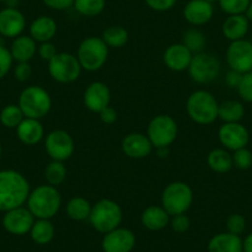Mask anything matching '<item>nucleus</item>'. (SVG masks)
I'll use <instances>...</instances> for the list:
<instances>
[{
  "label": "nucleus",
  "instance_id": "36",
  "mask_svg": "<svg viewBox=\"0 0 252 252\" xmlns=\"http://www.w3.org/2000/svg\"><path fill=\"white\" fill-rule=\"evenodd\" d=\"M219 6L227 15H240L246 14L251 0H218Z\"/></svg>",
  "mask_w": 252,
  "mask_h": 252
},
{
  "label": "nucleus",
  "instance_id": "52",
  "mask_svg": "<svg viewBox=\"0 0 252 252\" xmlns=\"http://www.w3.org/2000/svg\"><path fill=\"white\" fill-rule=\"evenodd\" d=\"M0 157H1V145H0Z\"/></svg>",
  "mask_w": 252,
  "mask_h": 252
},
{
  "label": "nucleus",
  "instance_id": "2",
  "mask_svg": "<svg viewBox=\"0 0 252 252\" xmlns=\"http://www.w3.org/2000/svg\"><path fill=\"white\" fill-rule=\"evenodd\" d=\"M26 204L35 219H52L60 212L62 197L57 187L42 184L31 190Z\"/></svg>",
  "mask_w": 252,
  "mask_h": 252
},
{
  "label": "nucleus",
  "instance_id": "39",
  "mask_svg": "<svg viewBox=\"0 0 252 252\" xmlns=\"http://www.w3.org/2000/svg\"><path fill=\"white\" fill-rule=\"evenodd\" d=\"M236 89L242 100L252 103V71L242 74L241 82Z\"/></svg>",
  "mask_w": 252,
  "mask_h": 252
},
{
  "label": "nucleus",
  "instance_id": "14",
  "mask_svg": "<svg viewBox=\"0 0 252 252\" xmlns=\"http://www.w3.org/2000/svg\"><path fill=\"white\" fill-rule=\"evenodd\" d=\"M220 144L230 151L244 149L250 141L249 130L241 123H224L218 131Z\"/></svg>",
  "mask_w": 252,
  "mask_h": 252
},
{
  "label": "nucleus",
  "instance_id": "30",
  "mask_svg": "<svg viewBox=\"0 0 252 252\" xmlns=\"http://www.w3.org/2000/svg\"><path fill=\"white\" fill-rule=\"evenodd\" d=\"M92 204L83 197H73L67 202L66 213L69 219L74 221H84L89 219Z\"/></svg>",
  "mask_w": 252,
  "mask_h": 252
},
{
  "label": "nucleus",
  "instance_id": "22",
  "mask_svg": "<svg viewBox=\"0 0 252 252\" xmlns=\"http://www.w3.org/2000/svg\"><path fill=\"white\" fill-rule=\"evenodd\" d=\"M250 29V20L245 14L240 15H227L222 23L221 31L225 38L232 42V41L242 40L247 35Z\"/></svg>",
  "mask_w": 252,
  "mask_h": 252
},
{
  "label": "nucleus",
  "instance_id": "51",
  "mask_svg": "<svg viewBox=\"0 0 252 252\" xmlns=\"http://www.w3.org/2000/svg\"><path fill=\"white\" fill-rule=\"evenodd\" d=\"M207 1H209V3H214V1H217V0H207Z\"/></svg>",
  "mask_w": 252,
  "mask_h": 252
},
{
  "label": "nucleus",
  "instance_id": "35",
  "mask_svg": "<svg viewBox=\"0 0 252 252\" xmlns=\"http://www.w3.org/2000/svg\"><path fill=\"white\" fill-rule=\"evenodd\" d=\"M24 119H25V116H24L20 106L15 105V104L6 105L3 110L0 111V123L8 129H16Z\"/></svg>",
  "mask_w": 252,
  "mask_h": 252
},
{
  "label": "nucleus",
  "instance_id": "25",
  "mask_svg": "<svg viewBox=\"0 0 252 252\" xmlns=\"http://www.w3.org/2000/svg\"><path fill=\"white\" fill-rule=\"evenodd\" d=\"M208 252H244L241 236L227 231L214 235L208 242Z\"/></svg>",
  "mask_w": 252,
  "mask_h": 252
},
{
  "label": "nucleus",
  "instance_id": "16",
  "mask_svg": "<svg viewBox=\"0 0 252 252\" xmlns=\"http://www.w3.org/2000/svg\"><path fill=\"white\" fill-rule=\"evenodd\" d=\"M111 100V93L109 87L103 82H93L86 88L83 94V103L92 113H100L109 106Z\"/></svg>",
  "mask_w": 252,
  "mask_h": 252
},
{
  "label": "nucleus",
  "instance_id": "43",
  "mask_svg": "<svg viewBox=\"0 0 252 252\" xmlns=\"http://www.w3.org/2000/svg\"><path fill=\"white\" fill-rule=\"evenodd\" d=\"M37 53L41 57V60L46 61V62H50L58 52L56 46L50 41V42L40 43V46L37 47Z\"/></svg>",
  "mask_w": 252,
  "mask_h": 252
},
{
  "label": "nucleus",
  "instance_id": "12",
  "mask_svg": "<svg viewBox=\"0 0 252 252\" xmlns=\"http://www.w3.org/2000/svg\"><path fill=\"white\" fill-rule=\"evenodd\" d=\"M45 150L53 161L64 162L74 152V140L64 130H53L45 139Z\"/></svg>",
  "mask_w": 252,
  "mask_h": 252
},
{
  "label": "nucleus",
  "instance_id": "46",
  "mask_svg": "<svg viewBox=\"0 0 252 252\" xmlns=\"http://www.w3.org/2000/svg\"><path fill=\"white\" fill-rule=\"evenodd\" d=\"M99 118H100V120L103 121L104 124L111 125V124H114L118 120V113H116L115 109L111 108V106L109 105L99 113Z\"/></svg>",
  "mask_w": 252,
  "mask_h": 252
},
{
  "label": "nucleus",
  "instance_id": "44",
  "mask_svg": "<svg viewBox=\"0 0 252 252\" xmlns=\"http://www.w3.org/2000/svg\"><path fill=\"white\" fill-rule=\"evenodd\" d=\"M145 3L155 11H167L176 5L177 0H145Z\"/></svg>",
  "mask_w": 252,
  "mask_h": 252
},
{
  "label": "nucleus",
  "instance_id": "29",
  "mask_svg": "<svg viewBox=\"0 0 252 252\" xmlns=\"http://www.w3.org/2000/svg\"><path fill=\"white\" fill-rule=\"evenodd\" d=\"M245 116L244 104L237 100H226L219 104L218 119L222 123H240Z\"/></svg>",
  "mask_w": 252,
  "mask_h": 252
},
{
  "label": "nucleus",
  "instance_id": "33",
  "mask_svg": "<svg viewBox=\"0 0 252 252\" xmlns=\"http://www.w3.org/2000/svg\"><path fill=\"white\" fill-rule=\"evenodd\" d=\"M46 182L47 184L53 187H57L64 182L67 177V168L64 163L61 161H51L50 163L46 166L45 172H43Z\"/></svg>",
  "mask_w": 252,
  "mask_h": 252
},
{
  "label": "nucleus",
  "instance_id": "17",
  "mask_svg": "<svg viewBox=\"0 0 252 252\" xmlns=\"http://www.w3.org/2000/svg\"><path fill=\"white\" fill-rule=\"evenodd\" d=\"M26 28L24 14L16 8H5L0 11V35L15 38L23 33Z\"/></svg>",
  "mask_w": 252,
  "mask_h": 252
},
{
  "label": "nucleus",
  "instance_id": "41",
  "mask_svg": "<svg viewBox=\"0 0 252 252\" xmlns=\"http://www.w3.org/2000/svg\"><path fill=\"white\" fill-rule=\"evenodd\" d=\"M13 61L10 50H8L4 46H0V79H3L9 73Z\"/></svg>",
  "mask_w": 252,
  "mask_h": 252
},
{
  "label": "nucleus",
  "instance_id": "15",
  "mask_svg": "<svg viewBox=\"0 0 252 252\" xmlns=\"http://www.w3.org/2000/svg\"><path fill=\"white\" fill-rule=\"evenodd\" d=\"M35 217L25 207H19L5 212L3 217V226L9 234L23 236L30 232Z\"/></svg>",
  "mask_w": 252,
  "mask_h": 252
},
{
  "label": "nucleus",
  "instance_id": "21",
  "mask_svg": "<svg viewBox=\"0 0 252 252\" xmlns=\"http://www.w3.org/2000/svg\"><path fill=\"white\" fill-rule=\"evenodd\" d=\"M16 135L23 144L33 146L43 139L45 129L41 121L37 119L25 118L16 127Z\"/></svg>",
  "mask_w": 252,
  "mask_h": 252
},
{
  "label": "nucleus",
  "instance_id": "47",
  "mask_svg": "<svg viewBox=\"0 0 252 252\" xmlns=\"http://www.w3.org/2000/svg\"><path fill=\"white\" fill-rule=\"evenodd\" d=\"M241 78H242L241 73L230 69V71L227 72L226 77H225V83H226L230 88H237L240 84V82H241Z\"/></svg>",
  "mask_w": 252,
  "mask_h": 252
},
{
  "label": "nucleus",
  "instance_id": "9",
  "mask_svg": "<svg viewBox=\"0 0 252 252\" xmlns=\"http://www.w3.org/2000/svg\"><path fill=\"white\" fill-rule=\"evenodd\" d=\"M146 135L155 149L169 147L176 141L178 135V125L172 116L167 114H159L149 123Z\"/></svg>",
  "mask_w": 252,
  "mask_h": 252
},
{
  "label": "nucleus",
  "instance_id": "8",
  "mask_svg": "<svg viewBox=\"0 0 252 252\" xmlns=\"http://www.w3.org/2000/svg\"><path fill=\"white\" fill-rule=\"evenodd\" d=\"M82 71L83 69L77 56L68 52H58L48 62V73L58 83H73L79 78Z\"/></svg>",
  "mask_w": 252,
  "mask_h": 252
},
{
  "label": "nucleus",
  "instance_id": "7",
  "mask_svg": "<svg viewBox=\"0 0 252 252\" xmlns=\"http://www.w3.org/2000/svg\"><path fill=\"white\" fill-rule=\"evenodd\" d=\"M109 47L101 37L89 36L79 43L77 58L82 69L88 72H96L104 67L108 61Z\"/></svg>",
  "mask_w": 252,
  "mask_h": 252
},
{
  "label": "nucleus",
  "instance_id": "42",
  "mask_svg": "<svg viewBox=\"0 0 252 252\" xmlns=\"http://www.w3.org/2000/svg\"><path fill=\"white\" fill-rule=\"evenodd\" d=\"M14 76H15L16 81L19 82H26L28 79H30V77L32 76V68H31L30 63H18L14 68Z\"/></svg>",
  "mask_w": 252,
  "mask_h": 252
},
{
  "label": "nucleus",
  "instance_id": "20",
  "mask_svg": "<svg viewBox=\"0 0 252 252\" xmlns=\"http://www.w3.org/2000/svg\"><path fill=\"white\" fill-rule=\"evenodd\" d=\"M193 56L194 55L182 42L173 43L164 51L163 62L167 68L173 72L188 71Z\"/></svg>",
  "mask_w": 252,
  "mask_h": 252
},
{
  "label": "nucleus",
  "instance_id": "1",
  "mask_svg": "<svg viewBox=\"0 0 252 252\" xmlns=\"http://www.w3.org/2000/svg\"><path fill=\"white\" fill-rule=\"evenodd\" d=\"M30 183L14 169L0 171V212L24 207L30 195Z\"/></svg>",
  "mask_w": 252,
  "mask_h": 252
},
{
  "label": "nucleus",
  "instance_id": "26",
  "mask_svg": "<svg viewBox=\"0 0 252 252\" xmlns=\"http://www.w3.org/2000/svg\"><path fill=\"white\" fill-rule=\"evenodd\" d=\"M36 43L37 42L31 36L20 35L14 38L10 48L13 60L18 63L30 62L37 53V45Z\"/></svg>",
  "mask_w": 252,
  "mask_h": 252
},
{
  "label": "nucleus",
  "instance_id": "45",
  "mask_svg": "<svg viewBox=\"0 0 252 252\" xmlns=\"http://www.w3.org/2000/svg\"><path fill=\"white\" fill-rule=\"evenodd\" d=\"M47 8L52 10H66L73 6L74 0H42Z\"/></svg>",
  "mask_w": 252,
  "mask_h": 252
},
{
  "label": "nucleus",
  "instance_id": "10",
  "mask_svg": "<svg viewBox=\"0 0 252 252\" xmlns=\"http://www.w3.org/2000/svg\"><path fill=\"white\" fill-rule=\"evenodd\" d=\"M221 71L219 58L210 52H200L193 56L189 64V76L198 84H208L215 81Z\"/></svg>",
  "mask_w": 252,
  "mask_h": 252
},
{
  "label": "nucleus",
  "instance_id": "49",
  "mask_svg": "<svg viewBox=\"0 0 252 252\" xmlns=\"http://www.w3.org/2000/svg\"><path fill=\"white\" fill-rule=\"evenodd\" d=\"M156 154L161 158H166L169 155V147H158V149H156Z\"/></svg>",
  "mask_w": 252,
  "mask_h": 252
},
{
  "label": "nucleus",
  "instance_id": "48",
  "mask_svg": "<svg viewBox=\"0 0 252 252\" xmlns=\"http://www.w3.org/2000/svg\"><path fill=\"white\" fill-rule=\"evenodd\" d=\"M242 249L244 252H252V232L242 240Z\"/></svg>",
  "mask_w": 252,
  "mask_h": 252
},
{
  "label": "nucleus",
  "instance_id": "5",
  "mask_svg": "<svg viewBox=\"0 0 252 252\" xmlns=\"http://www.w3.org/2000/svg\"><path fill=\"white\" fill-rule=\"evenodd\" d=\"M18 105L25 118L41 120L51 111L52 99L50 93L42 87L30 86L21 92Z\"/></svg>",
  "mask_w": 252,
  "mask_h": 252
},
{
  "label": "nucleus",
  "instance_id": "11",
  "mask_svg": "<svg viewBox=\"0 0 252 252\" xmlns=\"http://www.w3.org/2000/svg\"><path fill=\"white\" fill-rule=\"evenodd\" d=\"M225 58L230 69L245 74L252 71V42L242 40L232 41L227 46Z\"/></svg>",
  "mask_w": 252,
  "mask_h": 252
},
{
  "label": "nucleus",
  "instance_id": "18",
  "mask_svg": "<svg viewBox=\"0 0 252 252\" xmlns=\"http://www.w3.org/2000/svg\"><path fill=\"white\" fill-rule=\"evenodd\" d=\"M152 149L154 146L147 135L141 134V132L127 134L121 141V150L124 154L134 159L145 158L151 154Z\"/></svg>",
  "mask_w": 252,
  "mask_h": 252
},
{
  "label": "nucleus",
  "instance_id": "32",
  "mask_svg": "<svg viewBox=\"0 0 252 252\" xmlns=\"http://www.w3.org/2000/svg\"><path fill=\"white\" fill-rule=\"evenodd\" d=\"M101 40L108 47L121 48L129 41V32L123 26H109L103 31Z\"/></svg>",
  "mask_w": 252,
  "mask_h": 252
},
{
  "label": "nucleus",
  "instance_id": "38",
  "mask_svg": "<svg viewBox=\"0 0 252 252\" xmlns=\"http://www.w3.org/2000/svg\"><path fill=\"white\" fill-rule=\"evenodd\" d=\"M246 230V219L241 214H231L226 219V231L240 236Z\"/></svg>",
  "mask_w": 252,
  "mask_h": 252
},
{
  "label": "nucleus",
  "instance_id": "13",
  "mask_svg": "<svg viewBox=\"0 0 252 252\" xmlns=\"http://www.w3.org/2000/svg\"><path fill=\"white\" fill-rule=\"evenodd\" d=\"M136 246V236L130 229L116 227L104 234L101 240L103 252H131Z\"/></svg>",
  "mask_w": 252,
  "mask_h": 252
},
{
  "label": "nucleus",
  "instance_id": "31",
  "mask_svg": "<svg viewBox=\"0 0 252 252\" xmlns=\"http://www.w3.org/2000/svg\"><path fill=\"white\" fill-rule=\"evenodd\" d=\"M182 43L188 48L193 55H197L204 51L205 45H207V37L204 33L197 28L188 29L184 31L182 36Z\"/></svg>",
  "mask_w": 252,
  "mask_h": 252
},
{
  "label": "nucleus",
  "instance_id": "28",
  "mask_svg": "<svg viewBox=\"0 0 252 252\" xmlns=\"http://www.w3.org/2000/svg\"><path fill=\"white\" fill-rule=\"evenodd\" d=\"M208 166L217 173H227L234 167L232 155L226 149H214L208 155Z\"/></svg>",
  "mask_w": 252,
  "mask_h": 252
},
{
  "label": "nucleus",
  "instance_id": "50",
  "mask_svg": "<svg viewBox=\"0 0 252 252\" xmlns=\"http://www.w3.org/2000/svg\"><path fill=\"white\" fill-rule=\"evenodd\" d=\"M246 16H247V19H249V20L252 23V0L249 5V9H247V11H246Z\"/></svg>",
  "mask_w": 252,
  "mask_h": 252
},
{
  "label": "nucleus",
  "instance_id": "19",
  "mask_svg": "<svg viewBox=\"0 0 252 252\" xmlns=\"http://www.w3.org/2000/svg\"><path fill=\"white\" fill-rule=\"evenodd\" d=\"M214 15L213 3L207 0H189L183 9V16L188 24L202 26L209 23Z\"/></svg>",
  "mask_w": 252,
  "mask_h": 252
},
{
  "label": "nucleus",
  "instance_id": "34",
  "mask_svg": "<svg viewBox=\"0 0 252 252\" xmlns=\"http://www.w3.org/2000/svg\"><path fill=\"white\" fill-rule=\"evenodd\" d=\"M106 5L105 0H74V9L81 15L87 18L100 15Z\"/></svg>",
  "mask_w": 252,
  "mask_h": 252
},
{
  "label": "nucleus",
  "instance_id": "27",
  "mask_svg": "<svg viewBox=\"0 0 252 252\" xmlns=\"http://www.w3.org/2000/svg\"><path fill=\"white\" fill-rule=\"evenodd\" d=\"M29 234L35 244L41 245V246L47 245L55 237V225L52 224L51 219H36Z\"/></svg>",
  "mask_w": 252,
  "mask_h": 252
},
{
  "label": "nucleus",
  "instance_id": "3",
  "mask_svg": "<svg viewBox=\"0 0 252 252\" xmlns=\"http://www.w3.org/2000/svg\"><path fill=\"white\" fill-rule=\"evenodd\" d=\"M219 103L210 92L199 89L188 96L186 110L190 120L199 125H210L218 119Z\"/></svg>",
  "mask_w": 252,
  "mask_h": 252
},
{
  "label": "nucleus",
  "instance_id": "24",
  "mask_svg": "<svg viewBox=\"0 0 252 252\" xmlns=\"http://www.w3.org/2000/svg\"><path fill=\"white\" fill-rule=\"evenodd\" d=\"M57 23L50 16H38L31 23L30 36L38 43L50 42L57 33Z\"/></svg>",
  "mask_w": 252,
  "mask_h": 252
},
{
  "label": "nucleus",
  "instance_id": "53",
  "mask_svg": "<svg viewBox=\"0 0 252 252\" xmlns=\"http://www.w3.org/2000/svg\"><path fill=\"white\" fill-rule=\"evenodd\" d=\"M0 1H8V0H0Z\"/></svg>",
  "mask_w": 252,
  "mask_h": 252
},
{
  "label": "nucleus",
  "instance_id": "4",
  "mask_svg": "<svg viewBox=\"0 0 252 252\" xmlns=\"http://www.w3.org/2000/svg\"><path fill=\"white\" fill-rule=\"evenodd\" d=\"M88 220L94 230L104 235L120 226L123 221V209L114 200L100 199L92 205Z\"/></svg>",
  "mask_w": 252,
  "mask_h": 252
},
{
  "label": "nucleus",
  "instance_id": "40",
  "mask_svg": "<svg viewBox=\"0 0 252 252\" xmlns=\"http://www.w3.org/2000/svg\"><path fill=\"white\" fill-rule=\"evenodd\" d=\"M169 225H171L172 230L174 232H177V234H184L190 227V219L186 214L174 215V217H171Z\"/></svg>",
  "mask_w": 252,
  "mask_h": 252
},
{
  "label": "nucleus",
  "instance_id": "37",
  "mask_svg": "<svg viewBox=\"0 0 252 252\" xmlns=\"http://www.w3.org/2000/svg\"><path fill=\"white\" fill-rule=\"evenodd\" d=\"M232 164L237 169L246 171L252 167V152L247 147L234 151L232 154Z\"/></svg>",
  "mask_w": 252,
  "mask_h": 252
},
{
  "label": "nucleus",
  "instance_id": "23",
  "mask_svg": "<svg viewBox=\"0 0 252 252\" xmlns=\"http://www.w3.org/2000/svg\"><path fill=\"white\" fill-rule=\"evenodd\" d=\"M171 215L162 205H150L142 212L141 224L150 231H159L169 225Z\"/></svg>",
  "mask_w": 252,
  "mask_h": 252
},
{
  "label": "nucleus",
  "instance_id": "6",
  "mask_svg": "<svg viewBox=\"0 0 252 252\" xmlns=\"http://www.w3.org/2000/svg\"><path fill=\"white\" fill-rule=\"evenodd\" d=\"M193 195L192 188L181 181L172 182L163 189L161 195V205L171 217L186 214L192 207Z\"/></svg>",
  "mask_w": 252,
  "mask_h": 252
}]
</instances>
